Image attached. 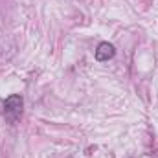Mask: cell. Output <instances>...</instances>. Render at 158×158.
<instances>
[{
    "label": "cell",
    "instance_id": "1",
    "mask_svg": "<svg viewBox=\"0 0 158 158\" xmlns=\"http://www.w3.org/2000/svg\"><path fill=\"white\" fill-rule=\"evenodd\" d=\"M22 107H24V98L20 94H11L4 101V118L9 123H17L22 116Z\"/></svg>",
    "mask_w": 158,
    "mask_h": 158
},
{
    "label": "cell",
    "instance_id": "2",
    "mask_svg": "<svg viewBox=\"0 0 158 158\" xmlns=\"http://www.w3.org/2000/svg\"><path fill=\"white\" fill-rule=\"evenodd\" d=\"M114 55H116L114 44H110V42H99L98 44V48H96V59L99 63H105V61L112 59Z\"/></svg>",
    "mask_w": 158,
    "mask_h": 158
}]
</instances>
